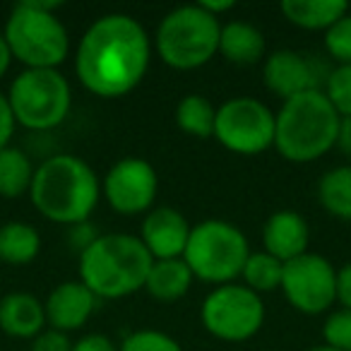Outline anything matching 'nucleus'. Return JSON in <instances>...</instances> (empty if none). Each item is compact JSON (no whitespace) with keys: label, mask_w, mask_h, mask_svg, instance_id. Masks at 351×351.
Returning <instances> with one entry per match:
<instances>
[{"label":"nucleus","mask_w":351,"mask_h":351,"mask_svg":"<svg viewBox=\"0 0 351 351\" xmlns=\"http://www.w3.org/2000/svg\"><path fill=\"white\" fill-rule=\"evenodd\" d=\"M152 41L145 27L125 12L101 15L87 27L75 51V73L89 94L121 99L145 80Z\"/></svg>","instance_id":"1"},{"label":"nucleus","mask_w":351,"mask_h":351,"mask_svg":"<svg viewBox=\"0 0 351 351\" xmlns=\"http://www.w3.org/2000/svg\"><path fill=\"white\" fill-rule=\"evenodd\" d=\"M29 197L49 221L77 226L89 221L97 210L101 183L84 159L75 154H53L36 166Z\"/></svg>","instance_id":"2"},{"label":"nucleus","mask_w":351,"mask_h":351,"mask_svg":"<svg viewBox=\"0 0 351 351\" xmlns=\"http://www.w3.org/2000/svg\"><path fill=\"white\" fill-rule=\"evenodd\" d=\"M274 118V149L287 161L311 164L337 145L341 118L325 89H311L287 99Z\"/></svg>","instance_id":"3"},{"label":"nucleus","mask_w":351,"mask_h":351,"mask_svg":"<svg viewBox=\"0 0 351 351\" xmlns=\"http://www.w3.org/2000/svg\"><path fill=\"white\" fill-rule=\"evenodd\" d=\"M152 263L154 260L137 236L99 234L80 253V282L97 298H125L145 289Z\"/></svg>","instance_id":"4"},{"label":"nucleus","mask_w":351,"mask_h":351,"mask_svg":"<svg viewBox=\"0 0 351 351\" xmlns=\"http://www.w3.org/2000/svg\"><path fill=\"white\" fill-rule=\"evenodd\" d=\"M58 3L22 0L5 22V36L12 60L27 70H58L70 53V36L56 15Z\"/></svg>","instance_id":"5"},{"label":"nucleus","mask_w":351,"mask_h":351,"mask_svg":"<svg viewBox=\"0 0 351 351\" xmlns=\"http://www.w3.org/2000/svg\"><path fill=\"white\" fill-rule=\"evenodd\" d=\"M221 22L200 5L171 10L156 27V53L173 70H197L219 53Z\"/></svg>","instance_id":"6"},{"label":"nucleus","mask_w":351,"mask_h":351,"mask_svg":"<svg viewBox=\"0 0 351 351\" xmlns=\"http://www.w3.org/2000/svg\"><path fill=\"white\" fill-rule=\"evenodd\" d=\"M248 255V239L239 226L224 219H205L193 226L183 260L195 279L224 287L241 277Z\"/></svg>","instance_id":"7"},{"label":"nucleus","mask_w":351,"mask_h":351,"mask_svg":"<svg viewBox=\"0 0 351 351\" xmlns=\"http://www.w3.org/2000/svg\"><path fill=\"white\" fill-rule=\"evenodd\" d=\"M5 97L17 125L39 132L58 128L73 106V89L60 70H22Z\"/></svg>","instance_id":"8"},{"label":"nucleus","mask_w":351,"mask_h":351,"mask_svg":"<svg viewBox=\"0 0 351 351\" xmlns=\"http://www.w3.org/2000/svg\"><path fill=\"white\" fill-rule=\"evenodd\" d=\"M202 327L221 341H248L265 325L263 296L245 284L215 287L200 308Z\"/></svg>","instance_id":"9"},{"label":"nucleus","mask_w":351,"mask_h":351,"mask_svg":"<svg viewBox=\"0 0 351 351\" xmlns=\"http://www.w3.org/2000/svg\"><path fill=\"white\" fill-rule=\"evenodd\" d=\"M277 118L267 104L253 97H234L217 108L215 140L241 156H255L274 147Z\"/></svg>","instance_id":"10"},{"label":"nucleus","mask_w":351,"mask_h":351,"mask_svg":"<svg viewBox=\"0 0 351 351\" xmlns=\"http://www.w3.org/2000/svg\"><path fill=\"white\" fill-rule=\"evenodd\" d=\"M282 291L303 315H322L337 301V269L327 258L308 250L284 263Z\"/></svg>","instance_id":"11"},{"label":"nucleus","mask_w":351,"mask_h":351,"mask_svg":"<svg viewBox=\"0 0 351 351\" xmlns=\"http://www.w3.org/2000/svg\"><path fill=\"white\" fill-rule=\"evenodd\" d=\"M159 193V176L147 159L125 156L106 171L101 181V195L113 212L123 217L147 215L154 210Z\"/></svg>","instance_id":"12"},{"label":"nucleus","mask_w":351,"mask_h":351,"mask_svg":"<svg viewBox=\"0 0 351 351\" xmlns=\"http://www.w3.org/2000/svg\"><path fill=\"white\" fill-rule=\"evenodd\" d=\"M320 77L322 70L315 56H306L291 49H279L265 56L263 82L282 101L296 97V94L311 92V89H322Z\"/></svg>","instance_id":"13"},{"label":"nucleus","mask_w":351,"mask_h":351,"mask_svg":"<svg viewBox=\"0 0 351 351\" xmlns=\"http://www.w3.org/2000/svg\"><path fill=\"white\" fill-rule=\"evenodd\" d=\"M193 226L173 207H154L142 219L137 239L152 255V260H178L186 253Z\"/></svg>","instance_id":"14"},{"label":"nucleus","mask_w":351,"mask_h":351,"mask_svg":"<svg viewBox=\"0 0 351 351\" xmlns=\"http://www.w3.org/2000/svg\"><path fill=\"white\" fill-rule=\"evenodd\" d=\"M99 298L82 282H63L49 293L44 301L46 325L58 332H75L87 325L92 313L97 311Z\"/></svg>","instance_id":"15"},{"label":"nucleus","mask_w":351,"mask_h":351,"mask_svg":"<svg viewBox=\"0 0 351 351\" xmlns=\"http://www.w3.org/2000/svg\"><path fill=\"white\" fill-rule=\"evenodd\" d=\"M308 245H311V226L301 212L279 210L265 221L263 250L272 258L289 263L298 255H306Z\"/></svg>","instance_id":"16"},{"label":"nucleus","mask_w":351,"mask_h":351,"mask_svg":"<svg viewBox=\"0 0 351 351\" xmlns=\"http://www.w3.org/2000/svg\"><path fill=\"white\" fill-rule=\"evenodd\" d=\"M0 330L17 339H34L46 330L44 303L27 291H12L0 298Z\"/></svg>","instance_id":"17"},{"label":"nucleus","mask_w":351,"mask_h":351,"mask_svg":"<svg viewBox=\"0 0 351 351\" xmlns=\"http://www.w3.org/2000/svg\"><path fill=\"white\" fill-rule=\"evenodd\" d=\"M219 53L234 65H255L267 53V41L255 25L234 20L221 25Z\"/></svg>","instance_id":"18"},{"label":"nucleus","mask_w":351,"mask_h":351,"mask_svg":"<svg viewBox=\"0 0 351 351\" xmlns=\"http://www.w3.org/2000/svg\"><path fill=\"white\" fill-rule=\"evenodd\" d=\"M284 20L293 27L311 32H327L337 20L349 12L344 0H284L282 5Z\"/></svg>","instance_id":"19"},{"label":"nucleus","mask_w":351,"mask_h":351,"mask_svg":"<svg viewBox=\"0 0 351 351\" xmlns=\"http://www.w3.org/2000/svg\"><path fill=\"white\" fill-rule=\"evenodd\" d=\"M193 272L186 265V260H154L152 269L147 274L145 282V291L152 298L164 303H173L181 301L193 287Z\"/></svg>","instance_id":"20"},{"label":"nucleus","mask_w":351,"mask_h":351,"mask_svg":"<svg viewBox=\"0 0 351 351\" xmlns=\"http://www.w3.org/2000/svg\"><path fill=\"white\" fill-rule=\"evenodd\" d=\"M41 250L36 226L27 221H8L0 226V260L8 265H29Z\"/></svg>","instance_id":"21"},{"label":"nucleus","mask_w":351,"mask_h":351,"mask_svg":"<svg viewBox=\"0 0 351 351\" xmlns=\"http://www.w3.org/2000/svg\"><path fill=\"white\" fill-rule=\"evenodd\" d=\"M317 200L330 217L351 221V164L330 169L317 183Z\"/></svg>","instance_id":"22"},{"label":"nucleus","mask_w":351,"mask_h":351,"mask_svg":"<svg viewBox=\"0 0 351 351\" xmlns=\"http://www.w3.org/2000/svg\"><path fill=\"white\" fill-rule=\"evenodd\" d=\"M36 166L29 161V156L17 147H5L0 149V197L15 200L29 193L32 181H34Z\"/></svg>","instance_id":"23"},{"label":"nucleus","mask_w":351,"mask_h":351,"mask_svg":"<svg viewBox=\"0 0 351 351\" xmlns=\"http://www.w3.org/2000/svg\"><path fill=\"white\" fill-rule=\"evenodd\" d=\"M215 118H217V108L202 94H186L181 101L176 104V125L181 128L186 135L207 137L215 135Z\"/></svg>","instance_id":"24"},{"label":"nucleus","mask_w":351,"mask_h":351,"mask_svg":"<svg viewBox=\"0 0 351 351\" xmlns=\"http://www.w3.org/2000/svg\"><path fill=\"white\" fill-rule=\"evenodd\" d=\"M241 277H243L245 287H248L250 291L263 296V293L282 289L284 263L277 258H272L269 253H265V250H250Z\"/></svg>","instance_id":"25"},{"label":"nucleus","mask_w":351,"mask_h":351,"mask_svg":"<svg viewBox=\"0 0 351 351\" xmlns=\"http://www.w3.org/2000/svg\"><path fill=\"white\" fill-rule=\"evenodd\" d=\"M322 89L339 118H351V65H337L330 70Z\"/></svg>","instance_id":"26"},{"label":"nucleus","mask_w":351,"mask_h":351,"mask_svg":"<svg viewBox=\"0 0 351 351\" xmlns=\"http://www.w3.org/2000/svg\"><path fill=\"white\" fill-rule=\"evenodd\" d=\"M118 351H183L178 339L159 330H137L130 332L121 341Z\"/></svg>","instance_id":"27"},{"label":"nucleus","mask_w":351,"mask_h":351,"mask_svg":"<svg viewBox=\"0 0 351 351\" xmlns=\"http://www.w3.org/2000/svg\"><path fill=\"white\" fill-rule=\"evenodd\" d=\"M325 49L337 65H351V10L325 32Z\"/></svg>","instance_id":"28"},{"label":"nucleus","mask_w":351,"mask_h":351,"mask_svg":"<svg viewBox=\"0 0 351 351\" xmlns=\"http://www.w3.org/2000/svg\"><path fill=\"white\" fill-rule=\"evenodd\" d=\"M322 339L330 349L351 351V311H346V308L332 311L322 325Z\"/></svg>","instance_id":"29"},{"label":"nucleus","mask_w":351,"mask_h":351,"mask_svg":"<svg viewBox=\"0 0 351 351\" xmlns=\"http://www.w3.org/2000/svg\"><path fill=\"white\" fill-rule=\"evenodd\" d=\"M32 351H73V341L68 339L65 332L46 327L41 335L34 337V341H32Z\"/></svg>","instance_id":"30"},{"label":"nucleus","mask_w":351,"mask_h":351,"mask_svg":"<svg viewBox=\"0 0 351 351\" xmlns=\"http://www.w3.org/2000/svg\"><path fill=\"white\" fill-rule=\"evenodd\" d=\"M73 351H118V344L111 337L92 332V335H84L77 341H73Z\"/></svg>","instance_id":"31"},{"label":"nucleus","mask_w":351,"mask_h":351,"mask_svg":"<svg viewBox=\"0 0 351 351\" xmlns=\"http://www.w3.org/2000/svg\"><path fill=\"white\" fill-rule=\"evenodd\" d=\"M15 118H12L10 104H8V97L0 92V149L10 147L12 132H15Z\"/></svg>","instance_id":"32"},{"label":"nucleus","mask_w":351,"mask_h":351,"mask_svg":"<svg viewBox=\"0 0 351 351\" xmlns=\"http://www.w3.org/2000/svg\"><path fill=\"white\" fill-rule=\"evenodd\" d=\"M97 239H99L97 229H94L89 221L77 224V226H70V245H73L77 253H84V250H87Z\"/></svg>","instance_id":"33"},{"label":"nucleus","mask_w":351,"mask_h":351,"mask_svg":"<svg viewBox=\"0 0 351 351\" xmlns=\"http://www.w3.org/2000/svg\"><path fill=\"white\" fill-rule=\"evenodd\" d=\"M337 301L341 303V308L351 311V263L337 269Z\"/></svg>","instance_id":"34"},{"label":"nucleus","mask_w":351,"mask_h":351,"mask_svg":"<svg viewBox=\"0 0 351 351\" xmlns=\"http://www.w3.org/2000/svg\"><path fill=\"white\" fill-rule=\"evenodd\" d=\"M337 149L351 159V118H341L339 132H337Z\"/></svg>","instance_id":"35"},{"label":"nucleus","mask_w":351,"mask_h":351,"mask_svg":"<svg viewBox=\"0 0 351 351\" xmlns=\"http://www.w3.org/2000/svg\"><path fill=\"white\" fill-rule=\"evenodd\" d=\"M197 5H200L202 10H207L210 15H215L217 20H219V15H224V12L234 10L236 3H234V0H202V3H197Z\"/></svg>","instance_id":"36"},{"label":"nucleus","mask_w":351,"mask_h":351,"mask_svg":"<svg viewBox=\"0 0 351 351\" xmlns=\"http://www.w3.org/2000/svg\"><path fill=\"white\" fill-rule=\"evenodd\" d=\"M10 63H12V53H10V46H8L5 36L0 34V80H3V75L10 70Z\"/></svg>","instance_id":"37"},{"label":"nucleus","mask_w":351,"mask_h":351,"mask_svg":"<svg viewBox=\"0 0 351 351\" xmlns=\"http://www.w3.org/2000/svg\"><path fill=\"white\" fill-rule=\"evenodd\" d=\"M306 351H337V349H330V346H311V349H306Z\"/></svg>","instance_id":"38"}]
</instances>
